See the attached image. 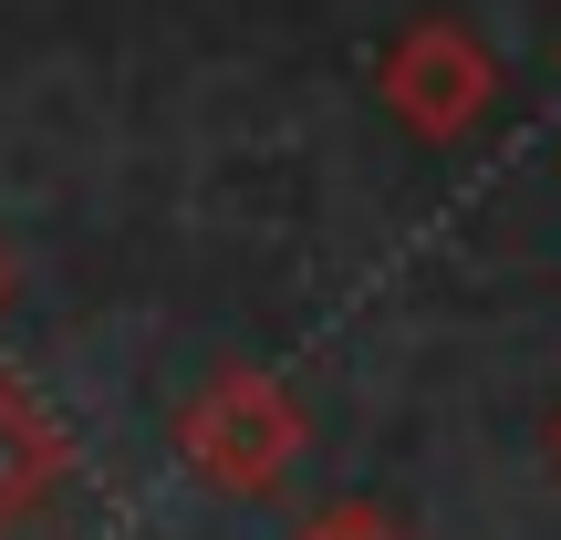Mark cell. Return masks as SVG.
<instances>
[{
  "label": "cell",
  "mask_w": 561,
  "mask_h": 540,
  "mask_svg": "<svg viewBox=\"0 0 561 540\" xmlns=\"http://www.w3.org/2000/svg\"><path fill=\"white\" fill-rule=\"evenodd\" d=\"M301 447V405L280 395L271 375H219L198 405L178 416V458L198 468L208 489H271Z\"/></svg>",
  "instance_id": "6da1fadb"
},
{
  "label": "cell",
  "mask_w": 561,
  "mask_h": 540,
  "mask_svg": "<svg viewBox=\"0 0 561 540\" xmlns=\"http://www.w3.org/2000/svg\"><path fill=\"white\" fill-rule=\"evenodd\" d=\"M489 83L500 73H489V53L458 32V21H416V32L385 53V104H396L416 136H437V146L489 104Z\"/></svg>",
  "instance_id": "7a4b0ae2"
},
{
  "label": "cell",
  "mask_w": 561,
  "mask_h": 540,
  "mask_svg": "<svg viewBox=\"0 0 561 540\" xmlns=\"http://www.w3.org/2000/svg\"><path fill=\"white\" fill-rule=\"evenodd\" d=\"M53 479H62L53 426H42L21 395H0V530H11V520H32V509L53 499Z\"/></svg>",
  "instance_id": "3957f363"
},
{
  "label": "cell",
  "mask_w": 561,
  "mask_h": 540,
  "mask_svg": "<svg viewBox=\"0 0 561 540\" xmlns=\"http://www.w3.org/2000/svg\"><path fill=\"white\" fill-rule=\"evenodd\" d=\"M301 540H396V530H385L375 509H322V520L301 530Z\"/></svg>",
  "instance_id": "277c9868"
},
{
  "label": "cell",
  "mask_w": 561,
  "mask_h": 540,
  "mask_svg": "<svg viewBox=\"0 0 561 540\" xmlns=\"http://www.w3.org/2000/svg\"><path fill=\"white\" fill-rule=\"evenodd\" d=\"M551 458H561V416H551Z\"/></svg>",
  "instance_id": "5b68a950"
}]
</instances>
